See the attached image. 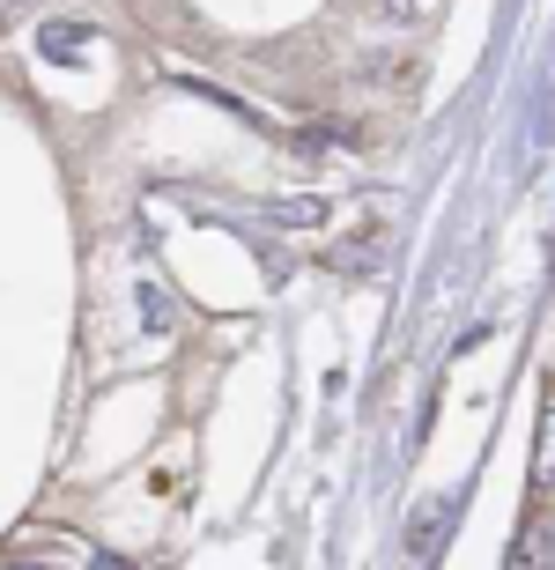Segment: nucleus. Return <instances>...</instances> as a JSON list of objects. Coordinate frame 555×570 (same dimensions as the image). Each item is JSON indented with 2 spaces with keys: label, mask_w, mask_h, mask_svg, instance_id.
Wrapping results in <instances>:
<instances>
[{
  "label": "nucleus",
  "mask_w": 555,
  "mask_h": 570,
  "mask_svg": "<svg viewBox=\"0 0 555 570\" xmlns=\"http://www.w3.org/2000/svg\"><path fill=\"white\" fill-rule=\"evenodd\" d=\"M38 45H44V60H97V52H105V38H97L89 22H44Z\"/></svg>",
  "instance_id": "obj_1"
},
{
  "label": "nucleus",
  "mask_w": 555,
  "mask_h": 570,
  "mask_svg": "<svg viewBox=\"0 0 555 570\" xmlns=\"http://www.w3.org/2000/svg\"><path fill=\"white\" fill-rule=\"evenodd\" d=\"M437 8H445V0H370V16L393 22V30H423Z\"/></svg>",
  "instance_id": "obj_2"
},
{
  "label": "nucleus",
  "mask_w": 555,
  "mask_h": 570,
  "mask_svg": "<svg viewBox=\"0 0 555 570\" xmlns=\"http://www.w3.org/2000/svg\"><path fill=\"white\" fill-rule=\"evenodd\" d=\"M534 482L555 489V401L541 407V444H534Z\"/></svg>",
  "instance_id": "obj_3"
}]
</instances>
